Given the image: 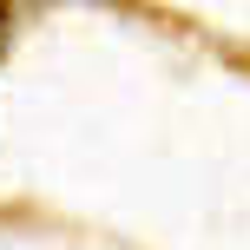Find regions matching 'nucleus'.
<instances>
[{"mask_svg":"<svg viewBox=\"0 0 250 250\" xmlns=\"http://www.w3.org/2000/svg\"><path fill=\"white\" fill-rule=\"evenodd\" d=\"M7 40H13V7H0V53H7Z\"/></svg>","mask_w":250,"mask_h":250,"instance_id":"obj_1","label":"nucleus"}]
</instances>
